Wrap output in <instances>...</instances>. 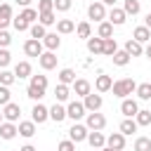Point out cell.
<instances>
[{
	"label": "cell",
	"instance_id": "ac0fdd59",
	"mask_svg": "<svg viewBox=\"0 0 151 151\" xmlns=\"http://www.w3.org/2000/svg\"><path fill=\"white\" fill-rule=\"evenodd\" d=\"M132 40H137L139 45H144V42L151 40V31H149L146 26H137V28L132 31Z\"/></svg>",
	"mask_w": 151,
	"mask_h": 151
},
{
	"label": "cell",
	"instance_id": "8992f818",
	"mask_svg": "<svg viewBox=\"0 0 151 151\" xmlns=\"http://www.w3.org/2000/svg\"><path fill=\"white\" fill-rule=\"evenodd\" d=\"M85 101H83V106H85V111H90V113H94V111H99L101 109V104H104V99H101V94H94V92H90L87 97H83Z\"/></svg>",
	"mask_w": 151,
	"mask_h": 151
},
{
	"label": "cell",
	"instance_id": "d6a6232c",
	"mask_svg": "<svg viewBox=\"0 0 151 151\" xmlns=\"http://www.w3.org/2000/svg\"><path fill=\"white\" fill-rule=\"evenodd\" d=\"M111 59H113V64H116V66H127V64H130V54H127L125 50H118Z\"/></svg>",
	"mask_w": 151,
	"mask_h": 151
},
{
	"label": "cell",
	"instance_id": "f5cc1de1",
	"mask_svg": "<svg viewBox=\"0 0 151 151\" xmlns=\"http://www.w3.org/2000/svg\"><path fill=\"white\" fill-rule=\"evenodd\" d=\"M33 0H17V5H21V7H28Z\"/></svg>",
	"mask_w": 151,
	"mask_h": 151
},
{
	"label": "cell",
	"instance_id": "5b68a950",
	"mask_svg": "<svg viewBox=\"0 0 151 151\" xmlns=\"http://www.w3.org/2000/svg\"><path fill=\"white\" fill-rule=\"evenodd\" d=\"M87 17L90 19H94V21H106V5H101V2H92L90 7H87Z\"/></svg>",
	"mask_w": 151,
	"mask_h": 151
},
{
	"label": "cell",
	"instance_id": "ba28073f",
	"mask_svg": "<svg viewBox=\"0 0 151 151\" xmlns=\"http://www.w3.org/2000/svg\"><path fill=\"white\" fill-rule=\"evenodd\" d=\"M47 118H50V109H47V106H42V104H35V106H33V111H31V120L40 125V123H45Z\"/></svg>",
	"mask_w": 151,
	"mask_h": 151
},
{
	"label": "cell",
	"instance_id": "4dcf8cb0",
	"mask_svg": "<svg viewBox=\"0 0 151 151\" xmlns=\"http://www.w3.org/2000/svg\"><path fill=\"white\" fill-rule=\"evenodd\" d=\"M76 33H78V38H92V26H90V21H80L78 26H76Z\"/></svg>",
	"mask_w": 151,
	"mask_h": 151
},
{
	"label": "cell",
	"instance_id": "4fadbf2b",
	"mask_svg": "<svg viewBox=\"0 0 151 151\" xmlns=\"http://www.w3.org/2000/svg\"><path fill=\"white\" fill-rule=\"evenodd\" d=\"M24 52H26L28 57H40V54H42V42L31 38V40H26V42H24Z\"/></svg>",
	"mask_w": 151,
	"mask_h": 151
},
{
	"label": "cell",
	"instance_id": "ffe728a7",
	"mask_svg": "<svg viewBox=\"0 0 151 151\" xmlns=\"http://www.w3.org/2000/svg\"><path fill=\"white\" fill-rule=\"evenodd\" d=\"M87 52L90 54H104V40L101 38H87Z\"/></svg>",
	"mask_w": 151,
	"mask_h": 151
},
{
	"label": "cell",
	"instance_id": "5bb4252c",
	"mask_svg": "<svg viewBox=\"0 0 151 151\" xmlns=\"http://www.w3.org/2000/svg\"><path fill=\"white\" fill-rule=\"evenodd\" d=\"M12 21V5L9 2H2L0 5V31H5Z\"/></svg>",
	"mask_w": 151,
	"mask_h": 151
},
{
	"label": "cell",
	"instance_id": "e575fe53",
	"mask_svg": "<svg viewBox=\"0 0 151 151\" xmlns=\"http://www.w3.org/2000/svg\"><path fill=\"white\" fill-rule=\"evenodd\" d=\"M139 9H142V5H139V0H125V5H123V12L125 14H139Z\"/></svg>",
	"mask_w": 151,
	"mask_h": 151
},
{
	"label": "cell",
	"instance_id": "f1b7e54d",
	"mask_svg": "<svg viewBox=\"0 0 151 151\" xmlns=\"http://www.w3.org/2000/svg\"><path fill=\"white\" fill-rule=\"evenodd\" d=\"M97 38H101V40L113 38V26H111L109 21H101V24H99V28H97Z\"/></svg>",
	"mask_w": 151,
	"mask_h": 151
},
{
	"label": "cell",
	"instance_id": "277c9868",
	"mask_svg": "<svg viewBox=\"0 0 151 151\" xmlns=\"http://www.w3.org/2000/svg\"><path fill=\"white\" fill-rule=\"evenodd\" d=\"M83 116H87V113H85V106H83V101H71V104L66 106V118H71L73 123H78Z\"/></svg>",
	"mask_w": 151,
	"mask_h": 151
},
{
	"label": "cell",
	"instance_id": "2e32d148",
	"mask_svg": "<svg viewBox=\"0 0 151 151\" xmlns=\"http://www.w3.org/2000/svg\"><path fill=\"white\" fill-rule=\"evenodd\" d=\"M111 85H113V78H111V76H106V73L97 76V80H94V90H97V92H109V90H111Z\"/></svg>",
	"mask_w": 151,
	"mask_h": 151
},
{
	"label": "cell",
	"instance_id": "f907efd6",
	"mask_svg": "<svg viewBox=\"0 0 151 151\" xmlns=\"http://www.w3.org/2000/svg\"><path fill=\"white\" fill-rule=\"evenodd\" d=\"M9 42H12V35L7 31H0V47H7Z\"/></svg>",
	"mask_w": 151,
	"mask_h": 151
},
{
	"label": "cell",
	"instance_id": "7dc6e473",
	"mask_svg": "<svg viewBox=\"0 0 151 151\" xmlns=\"http://www.w3.org/2000/svg\"><path fill=\"white\" fill-rule=\"evenodd\" d=\"M54 9V0H40L38 2V12H52Z\"/></svg>",
	"mask_w": 151,
	"mask_h": 151
},
{
	"label": "cell",
	"instance_id": "cb8c5ba5",
	"mask_svg": "<svg viewBox=\"0 0 151 151\" xmlns=\"http://www.w3.org/2000/svg\"><path fill=\"white\" fill-rule=\"evenodd\" d=\"M125 52H127L130 57H142V54H144V47H142L137 40H132V38H130V40L125 42Z\"/></svg>",
	"mask_w": 151,
	"mask_h": 151
},
{
	"label": "cell",
	"instance_id": "f546056e",
	"mask_svg": "<svg viewBox=\"0 0 151 151\" xmlns=\"http://www.w3.org/2000/svg\"><path fill=\"white\" fill-rule=\"evenodd\" d=\"M137 127H139V125L134 123V118H125L118 130H120V134H132V132H137Z\"/></svg>",
	"mask_w": 151,
	"mask_h": 151
},
{
	"label": "cell",
	"instance_id": "681fc988",
	"mask_svg": "<svg viewBox=\"0 0 151 151\" xmlns=\"http://www.w3.org/2000/svg\"><path fill=\"white\" fill-rule=\"evenodd\" d=\"M57 151H76V144H73L71 139H64V142H59Z\"/></svg>",
	"mask_w": 151,
	"mask_h": 151
},
{
	"label": "cell",
	"instance_id": "9c48e42d",
	"mask_svg": "<svg viewBox=\"0 0 151 151\" xmlns=\"http://www.w3.org/2000/svg\"><path fill=\"white\" fill-rule=\"evenodd\" d=\"M106 146L113 149V151H123V149H125V134H120V132L109 134V137H106Z\"/></svg>",
	"mask_w": 151,
	"mask_h": 151
},
{
	"label": "cell",
	"instance_id": "44dd1931",
	"mask_svg": "<svg viewBox=\"0 0 151 151\" xmlns=\"http://www.w3.org/2000/svg\"><path fill=\"white\" fill-rule=\"evenodd\" d=\"M17 134H19V132H17V125H14V123H7V120L0 123V137H2V139H14Z\"/></svg>",
	"mask_w": 151,
	"mask_h": 151
},
{
	"label": "cell",
	"instance_id": "d4e9b609",
	"mask_svg": "<svg viewBox=\"0 0 151 151\" xmlns=\"http://www.w3.org/2000/svg\"><path fill=\"white\" fill-rule=\"evenodd\" d=\"M50 118H52L54 123H61V120L66 118V109H64V106L57 101L54 106H50Z\"/></svg>",
	"mask_w": 151,
	"mask_h": 151
},
{
	"label": "cell",
	"instance_id": "8d00e7d4",
	"mask_svg": "<svg viewBox=\"0 0 151 151\" xmlns=\"http://www.w3.org/2000/svg\"><path fill=\"white\" fill-rule=\"evenodd\" d=\"M38 19H40V26H52V24L57 21L54 9H52V12H38Z\"/></svg>",
	"mask_w": 151,
	"mask_h": 151
},
{
	"label": "cell",
	"instance_id": "52a82bcc",
	"mask_svg": "<svg viewBox=\"0 0 151 151\" xmlns=\"http://www.w3.org/2000/svg\"><path fill=\"white\" fill-rule=\"evenodd\" d=\"M19 116H21V106H19V104H14V101L5 104V109H2V118H5L7 123H17Z\"/></svg>",
	"mask_w": 151,
	"mask_h": 151
},
{
	"label": "cell",
	"instance_id": "c3c4849f",
	"mask_svg": "<svg viewBox=\"0 0 151 151\" xmlns=\"http://www.w3.org/2000/svg\"><path fill=\"white\" fill-rule=\"evenodd\" d=\"M54 9L57 12H68L71 9V0H54Z\"/></svg>",
	"mask_w": 151,
	"mask_h": 151
},
{
	"label": "cell",
	"instance_id": "603a6c76",
	"mask_svg": "<svg viewBox=\"0 0 151 151\" xmlns=\"http://www.w3.org/2000/svg\"><path fill=\"white\" fill-rule=\"evenodd\" d=\"M73 31H76V24L71 19H59L57 21V33L59 35H66V33H73Z\"/></svg>",
	"mask_w": 151,
	"mask_h": 151
},
{
	"label": "cell",
	"instance_id": "7bdbcfd3",
	"mask_svg": "<svg viewBox=\"0 0 151 151\" xmlns=\"http://www.w3.org/2000/svg\"><path fill=\"white\" fill-rule=\"evenodd\" d=\"M33 87H40V90H47V76H31V83Z\"/></svg>",
	"mask_w": 151,
	"mask_h": 151
},
{
	"label": "cell",
	"instance_id": "7a4b0ae2",
	"mask_svg": "<svg viewBox=\"0 0 151 151\" xmlns=\"http://www.w3.org/2000/svg\"><path fill=\"white\" fill-rule=\"evenodd\" d=\"M85 127H87V130H92V132H101V130L106 127V116H104V113H99V111L87 113V118H85Z\"/></svg>",
	"mask_w": 151,
	"mask_h": 151
},
{
	"label": "cell",
	"instance_id": "9a60e30c",
	"mask_svg": "<svg viewBox=\"0 0 151 151\" xmlns=\"http://www.w3.org/2000/svg\"><path fill=\"white\" fill-rule=\"evenodd\" d=\"M38 61H40V66H42L45 71H52V68L57 66V54H54V52H42V54L38 57Z\"/></svg>",
	"mask_w": 151,
	"mask_h": 151
},
{
	"label": "cell",
	"instance_id": "74e56055",
	"mask_svg": "<svg viewBox=\"0 0 151 151\" xmlns=\"http://www.w3.org/2000/svg\"><path fill=\"white\" fill-rule=\"evenodd\" d=\"M118 52V42H116V38H106L104 40V54L106 57H113Z\"/></svg>",
	"mask_w": 151,
	"mask_h": 151
},
{
	"label": "cell",
	"instance_id": "484cf974",
	"mask_svg": "<svg viewBox=\"0 0 151 151\" xmlns=\"http://www.w3.org/2000/svg\"><path fill=\"white\" fill-rule=\"evenodd\" d=\"M14 76L21 80V78H31V64L28 61H19L17 66H14Z\"/></svg>",
	"mask_w": 151,
	"mask_h": 151
},
{
	"label": "cell",
	"instance_id": "d590c367",
	"mask_svg": "<svg viewBox=\"0 0 151 151\" xmlns=\"http://www.w3.org/2000/svg\"><path fill=\"white\" fill-rule=\"evenodd\" d=\"M26 24H33V21H38V9H33V7H24V12L19 14Z\"/></svg>",
	"mask_w": 151,
	"mask_h": 151
},
{
	"label": "cell",
	"instance_id": "6da1fadb",
	"mask_svg": "<svg viewBox=\"0 0 151 151\" xmlns=\"http://www.w3.org/2000/svg\"><path fill=\"white\" fill-rule=\"evenodd\" d=\"M111 90H113V94H116V97L125 99L127 94H132V92L137 90V83H134L132 78H120V80H116V83L111 85Z\"/></svg>",
	"mask_w": 151,
	"mask_h": 151
},
{
	"label": "cell",
	"instance_id": "816d5d0a",
	"mask_svg": "<svg viewBox=\"0 0 151 151\" xmlns=\"http://www.w3.org/2000/svg\"><path fill=\"white\" fill-rule=\"evenodd\" d=\"M144 26H146V28H149V31H151V12H149V14H146V19H144Z\"/></svg>",
	"mask_w": 151,
	"mask_h": 151
},
{
	"label": "cell",
	"instance_id": "bcb514c9",
	"mask_svg": "<svg viewBox=\"0 0 151 151\" xmlns=\"http://www.w3.org/2000/svg\"><path fill=\"white\" fill-rule=\"evenodd\" d=\"M12 24H14V28H17L19 33H21V31H28V28H31V24H26V21H24L21 17H14V19H12Z\"/></svg>",
	"mask_w": 151,
	"mask_h": 151
},
{
	"label": "cell",
	"instance_id": "11a10c76",
	"mask_svg": "<svg viewBox=\"0 0 151 151\" xmlns=\"http://www.w3.org/2000/svg\"><path fill=\"white\" fill-rule=\"evenodd\" d=\"M144 54H146V57H149V59H151V42H149V45H146V47H144Z\"/></svg>",
	"mask_w": 151,
	"mask_h": 151
},
{
	"label": "cell",
	"instance_id": "7c38bea8",
	"mask_svg": "<svg viewBox=\"0 0 151 151\" xmlns=\"http://www.w3.org/2000/svg\"><path fill=\"white\" fill-rule=\"evenodd\" d=\"M40 42H42V47H47V52H54V50H59L61 38H59V33H47Z\"/></svg>",
	"mask_w": 151,
	"mask_h": 151
},
{
	"label": "cell",
	"instance_id": "60d3db41",
	"mask_svg": "<svg viewBox=\"0 0 151 151\" xmlns=\"http://www.w3.org/2000/svg\"><path fill=\"white\" fill-rule=\"evenodd\" d=\"M26 97H28V99H33V101H40V99L45 97V90H40V87H33V85H28V90H26Z\"/></svg>",
	"mask_w": 151,
	"mask_h": 151
},
{
	"label": "cell",
	"instance_id": "836d02e7",
	"mask_svg": "<svg viewBox=\"0 0 151 151\" xmlns=\"http://www.w3.org/2000/svg\"><path fill=\"white\" fill-rule=\"evenodd\" d=\"M54 97H57V101H66L68 97H71V90H68V85H57L54 87Z\"/></svg>",
	"mask_w": 151,
	"mask_h": 151
},
{
	"label": "cell",
	"instance_id": "db71d44e",
	"mask_svg": "<svg viewBox=\"0 0 151 151\" xmlns=\"http://www.w3.org/2000/svg\"><path fill=\"white\" fill-rule=\"evenodd\" d=\"M19 151H35V146H31V144H24Z\"/></svg>",
	"mask_w": 151,
	"mask_h": 151
},
{
	"label": "cell",
	"instance_id": "83f0119b",
	"mask_svg": "<svg viewBox=\"0 0 151 151\" xmlns=\"http://www.w3.org/2000/svg\"><path fill=\"white\" fill-rule=\"evenodd\" d=\"M134 123H137L139 127H146V125H151V111H146V109H139V111H137V116H134Z\"/></svg>",
	"mask_w": 151,
	"mask_h": 151
},
{
	"label": "cell",
	"instance_id": "680465c9",
	"mask_svg": "<svg viewBox=\"0 0 151 151\" xmlns=\"http://www.w3.org/2000/svg\"><path fill=\"white\" fill-rule=\"evenodd\" d=\"M0 123H2V113H0Z\"/></svg>",
	"mask_w": 151,
	"mask_h": 151
},
{
	"label": "cell",
	"instance_id": "f6af8a7d",
	"mask_svg": "<svg viewBox=\"0 0 151 151\" xmlns=\"http://www.w3.org/2000/svg\"><path fill=\"white\" fill-rule=\"evenodd\" d=\"M9 101H12V92H9V87L0 85V106H5V104H9Z\"/></svg>",
	"mask_w": 151,
	"mask_h": 151
},
{
	"label": "cell",
	"instance_id": "4316f807",
	"mask_svg": "<svg viewBox=\"0 0 151 151\" xmlns=\"http://www.w3.org/2000/svg\"><path fill=\"white\" fill-rule=\"evenodd\" d=\"M59 83L61 85H73L76 83V71L73 68H61L59 71Z\"/></svg>",
	"mask_w": 151,
	"mask_h": 151
},
{
	"label": "cell",
	"instance_id": "d6986e66",
	"mask_svg": "<svg viewBox=\"0 0 151 151\" xmlns=\"http://www.w3.org/2000/svg\"><path fill=\"white\" fill-rule=\"evenodd\" d=\"M73 92H76L78 97H87V94L92 92V87H90V83H87L85 78H76V83H73Z\"/></svg>",
	"mask_w": 151,
	"mask_h": 151
},
{
	"label": "cell",
	"instance_id": "6f0895ef",
	"mask_svg": "<svg viewBox=\"0 0 151 151\" xmlns=\"http://www.w3.org/2000/svg\"><path fill=\"white\" fill-rule=\"evenodd\" d=\"M101 151H113V149H109V146H104V149H101Z\"/></svg>",
	"mask_w": 151,
	"mask_h": 151
},
{
	"label": "cell",
	"instance_id": "ab89813d",
	"mask_svg": "<svg viewBox=\"0 0 151 151\" xmlns=\"http://www.w3.org/2000/svg\"><path fill=\"white\" fill-rule=\"evenodd\" d=\"M28 31H31V38H33V40H42V38L47 35L45 26H40V24H33V26H31Z\"/></svg>",
	"mask_w": 151,
	"mask_h": 151
},
{
	"label": "cell",
	"instance_id": "30bf717a",
	"mask_svg": "<svg viewBox=\"0 0 151 151\" xmlns=\"http://www.w3.org/2000/svg\"><path fill=\"white\" fill-rule=\"evenodd\" d=\"M137 111H139V104H137L134 99H123V104H120V113H123L125 118H134Z\"/></svg>",
	"mask_w": 151,
	"mask_h": 151
},
{
	"label": "cell",
	"instance_id": "b9f144b4",
	"mask_svg": "<svg viewBox=\"0 0 151 151\" xmlns=\"http://www.w3.org/2000/svg\"><path fill=\"white\" fill-rule=\"evenodd\" d=\"M134 151H151V139L149 137H137L134 139Z\"/></svg>",
	"mask_w": 151,
	"mask_h": 151
},
{
	"label": "cell",
	"instance_id": "1f68e13d",
	"mask_svg": "<svg viewBox=\"0 0 151 151\" xmlns=\"http://www.w3.org/2000/svg\"><path fill=\"white\" fill-rule=\"evenodd\" d=\"M134 92H137V97H139V99L149 101V99H151V83H139Z\"/></svg>",
	"mask_w": 151,
	"mask_h": 151
},
{
	"label": "cell",
	"instance_id": "e0dca14e",
	"mask_svg": "<svg viewBox=\"0 0 151 151\" xmlns=\"http://www.w3.org/2000/svg\"><path fill=\"white\" fill-rule=\"evenodd\" d=\"M17 132H19L21 137L31 139V137L35 134V123H33V120H21V123L17 125Z\"/></svg>",
	"mask_w": 151,
	"mask_h": 151
},
{
	"label": "cell",
	"instance_id": "ee69618b",
	"mask_svg": "<svg viewBox=\"0 0 151 151\" xmlns=\"http://www.w3.org/2000/svg\"><path fill=\"white\" fill-rule=\"evenodd\" d=\"M9 61H12L9 50H7V47H0V68H7V66H9Z\"/></svg>",
	"mask_w": 151,
	"mask_h": 151
},
{
	"label": "cell",
	"instance_id": "8fae6325",
	"mask_svg": "<svg viewBox=\"0 0 151 151\" xmlns=\"http://www.w3.org/2000/svg\"><path fill=\"white\" fill-rule=\"evenodd\" d=\"M127 21V14L123 12V9H118V7H111V12H109V24L111 26H123Z\"/></svg>",
	"mask_w": 151,
	"mask_h": 151
},
{
	"label": "cell",
	"instance_id": "3957f363",
	"mask_svg": "<svg viewBox=\"0 0 151 151\" xmlns=\"http://www.w3.org/2000/svg\"><path fill=\"white\" fill-rule=\"evenodd\" d=\"M87 134H90V130H87L85 125H80V123H73V125H71V130H68V139H71L73 144L85 142V139H87Z\"/></svg>",
	"mask_w": 151,
	"mask_h": 151
},
{
	"label": "cell",
	"instance_id": "9f6ffc18",
	"mask_svg": "<svg viewBox=\"0 0 151 151\" xmlns=\"http://www.w3.org/2000/svg\"><path fill=\"white\" fill-rule=\"evenodd\" d=\"M99 2H101V5H111V7L116 5V0H99Z\"/></svg>",
	"mask_w": 151,
	"mask_h": 151
},
{
	"label": "cell",
	"instance_id": "f35d334b",
	"mask_svg": "<svg viewBox=\"0 0 151 151\" xmlns=\"http://www.w3.org/2000/svg\"><path fill=\"white\" fill-rule=\"evenodd\" d=\"M17 80V76H14V71H7V68H2L0 71V85H5V87H9L12 83Z\"/></svg>",
	"mask_w": 151,
	"mask_h": 151
},
{
	"label": "cell",
	"instance_id": "7402d4cb",
	"mask_svg": "<svg viewBox=\"0 0 151 151\" xmlns=\"http://www.w3.org/2000/svg\"><path fill=\"white\" fill-rule=\"evenodd\" d=\"M87 142H90L92 149H104V146H106V137H104L101 132H90V134H87Z\"/></svg>",
	"mask_w": 151,
	"mask_h": 151
}]
</instances>
